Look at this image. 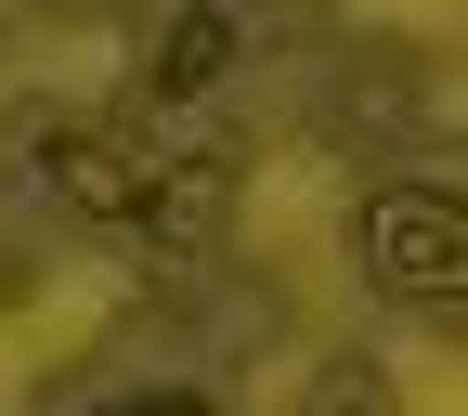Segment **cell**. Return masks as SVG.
<instances>
[{
	"instance_id": "obj_4",
	"label": "cell",
	"mask_w": 468,
	"mask_h": 416,
	"mask_svg": "<svg viewBox=\"0 0 468 416\" xmlns=\"http://www.w3.org/2000/svg\"><path fill=\"white\" fill-rule=\"evenodd\" d=\"M221 66H234V14H221V0H196V14L156 39V66H144V104H208V79H221Z\"/></svg>"
},
{
	"instance_id": "obj_2",
	"label": "cell",
	"mask_w": 468,
	"mask_h": 416,
	"mask_svg": "<svg viewBox=\"0 0 468 416\" xmlns=\"http://www.w3.org/2000/svg\"><path fill=\"white\" fill-rule=\"evenodd\" d=\"M14 156H27L79 221H131V208H144V144H117V131H52V117H27Z\"/></svg>"
},
{
	"instance_id": "obj_1",
	"label": "cell",
	"mask_w": 468,
	"mask_h": 416,
	"mask_svg": "<svg viewBox=\"0 0 468 416\" xmlns=\"http://www.w3.org/2000/svg\"><path fill=\"white\" fill-rule=\"evenodd\" d=\"M351 248H365V273L390 300H417V313L468 300V208H455V183H378L365 221H351Z\"/></svg>"
},
{
	"instance_id": "obj_5",
	"label": "cell",
	"mask_w": 468,
	"mask_h": 416,
	"mask_svg": "<svg viewBox=\"0 0 468 416\" xmlns=\"http://www.w3.org/2000/svg\"><path fill=\"white\" fill-rule=\"evenodd\" d=\"M104 416H208V390H131V403H104Z\"/></svg>"
},
{
	"instance_id": "obj_6",
	"label": "cell",
	"mask_w": 468,
	"mask_h": 416,
	"mask_svg": "<svg viewBox=\"0 0 468 416\" xmlns=\"http://www.w3.org/2000/svg\"><path fill=\"white\" fill-rule=\"evenodd\" d=\"M52 14H104V0H52Z\"/></svg>"
},
{
	"instance_id": "obj_3",
	"label": "cell",
	"mask_w": 468,
	"mask_h": 416,
	"mask_svg": "<svg viewBox=\"0 0 468 416\" xmlns=\"http://www.w3.org/2000/svg\"><path fill=\"white\" fill-rule=\"evenodd\" d=\"M234 208V144H196V156H144V208L131 234H156V248H196V234Z\"/></svg>"
},
{
	"instance_id": "obj_7",
	"label": "cell",
	"mask_w": 468,
	"mask_h": 416,
	"mask_svg": "<svg viewBox=\"0 0 468 416\" xmlns=\"http://www.w3.org/2000/svg\"><path fill=\"white\" fill-rule=\"evenodd\" d=\"M338 416H365V403H338Z\"/></svg>"
}]
</instances>
